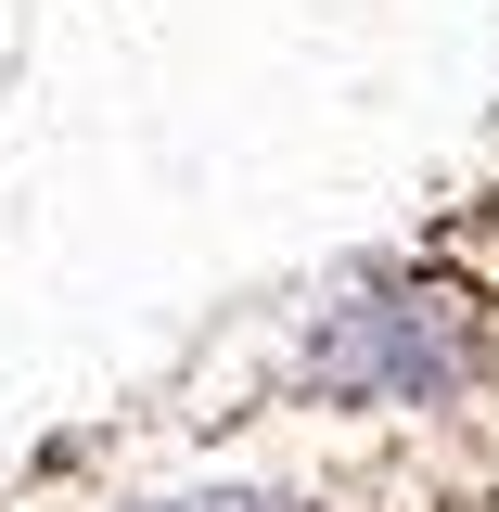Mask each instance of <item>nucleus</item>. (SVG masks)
I'll return each mask as SVG.
<instances>
[{"instance_id":"nucleus-1","label":"nucleus","mask_w":499,"mask_h":512,"mask_svg":"<svg viewBox=\"0 0 499 512\" xmlns=\"http://www.w3.org/2000/svg\"><path fill=\"white\" fill-rule=\"evenodd\" d=\"M474 372V308L461 295H359L308 333V384L346 410H423Z\"/></svg>"},{"instance_id":"nucleus-2","label":"nucleus","mask_w":499,"mask_h":512,"mask_svg":"<svg viewBox=\"0 0 499 512\" xmlns=\"http://www.w3.org/2000/svg\"><path fill=\"white\" fill-rule=\"evenodd\" d=\"M167 512H282V500H167Z\"/></svg>"}]
</instances>
